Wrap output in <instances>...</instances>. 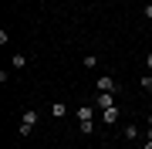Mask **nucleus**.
<instances>
[{"instance_id":"nucleus-1","label":"nucleus","mask_w":152,"mask_h":149,"mask_svg":"<svg viewBox=\"0 0 152 149\" xmlns=\"http://www.w3.org/2000/svg\"><path fill=\"white\" fill-rule=\"evenodd\" d=\"M78 129H81V136H91L95 132V105L91 102L78 105Z\"/></svg>"},{"instance_id":"nucleus-2","label":"nucleus","mask_w":152,"mask_h":149,"mask_svg":"<svg viewBox=\"0 0 152 149\" xmlns=\"http://www.w3.org/2000/svg\"><path fill=\"white\" fill-rule=\"evenodd\" d=\"M34 129H37V109H24V115H20V129H17V132H20V136H31Z\"/></svg>"},{"instance_id":"nucleus-3","label":"nucleus","mask_w":152,"mask_h":149,"mask_svg":"<svg viewBox=\"0 0 152 149\" xmlns=\"http://www.w3.org/2000/svg\"><path fill=\"white\" fill-rule=\"evenodd\" d=\"M91 105H95V109H112V105H115V92H95V98H91Z\"/></svg>"},{"instance_id":"nucleus-4","label":"nucleus","mask_w":152,"mask_h":149,"mask_svg":"<svg viewBox=\"0 0 152 149\" xmlns=\"http://www.w3.org/2000/svg\"><path fill=\"white\" fill-rule=\"evenodd\" d=\"M95 88H98V92H115V95H118V88H122V85L115 81L112 75H102V78L95 81Z\"/></svg>"},{"instance_id":"nucleus-5","label":"nucleus","mask_w":152,"mask_h":149,"mask_svg":"<svg viewBox=\"0 0 152 149\" xmlns=\"http://www.w3.org/2000/svg\"><path fill=\"white\" fill-rule=\"evenodd\" d=\"M122 136L129 139V142H135V139H142V132H139V126H135V122H125V126H122Z\"/></svg>"},{"instance_id":"nucleus-6","label":"nucleus","mask_w":152,"mask_h":149,"mask_svg":"<svg viewBox=\"0 0 152 149\" xmlns=\"http://www.w3.org/2000/svg\"><path fill=\"white\" fill-rule=\"evenodd\" d=\"M118 115H122L118 105H112V109H105V112H102V122H105V126H115V122H118Z\"/></svg>"},{"instance_id":"nucleus-7","label":"nucleus","mask_w":152,"mask_h":149,"mask_svg":"<svg viewBox=\"0 0 152 149\" xmlns=\"http://www.w3.org/2000/svg\"><path fill=\"white\" fill-rule=\"evenodd\" d=\"M10 68H14V71H24V68H27V54H24V51H17V54L10 58Z\"/></svg>"},{"instance_id":"nucleus-8","label":"nucleus","mask_w":152,"mask_h":149,"mask_svg":"<svg viewBox=\"0 0 152 149\" xmlns=\"http://www.w3.org/2000/svg\"><path fill=\"white\" fill-rule=\"evenodd\" d=\"M51 115H54V119H64L68 115V105L64 102H54V105H51Z\"/></svg>"},{"instance_id":"nucleus-9","label":"nucleus","mask_w":152,"mask_h":149,"mask_svg":"<svg viewBox=\"0 0 152 149\" xmlns=\"http://www.w3.org/2000/svg\"><path fill=\"white\" fill-rule=\"evenodd\" d=\"M81 65L88 68V71H95V68H98V54H85V58H81Z\"/></svg>"},{"instance_id":"nucleus-10","label":"nucleus","mask_w":152,"mask_h":149,"mask_svg":"<svg viewBox=\"0 0 152 149\" xmlns=\"http://www.w3.org/2000/svg\"><path fill=\"white\" fill-rule=\"evenodd\" d=\"M142 88H145V92H152V71H145V75H142Z\"/></svg>"},{"instance_id":"nucleus-11","label":"nucleus","mask_w":152,"mask_h":149,"mask_svg":"<svg viewBox=\"0 0 152 149\" xmlns=\"http://www.w3.org/2000/svg\"><path fill=\"white\" fill-rule=\"evenodd\" d=\"M142 14H145V21H149V27H152V0H149L145 7H142Z\"/></svg>"},{"instance_id":"nucleus-12","label":"nucleus","mask_w":152,"mask_h":149,"mask_svg":"<svg viewBox=\"0 0 152 149\" xmlns=\"http://www.w3.org/2000/svg\"><path fill=\"white\" fill-rule=\"evenodd\" d=\"M145 71H152V51L145 54Z\"/></svg>"},{"instance_id":"nucleus-13","label":"nucleus","mask_w":152,"mask_h":149,"mask_svg":"<svg viewBox=\"0 0 152 149\" xmlns=\"http://www.w3.org/2000/svg\"><path fill=\"white\" fill-rule=\"evenodd\" d=\"M142 149H152V139H145V142H142Z\"/></svg>"},{"instance_id":"nucleus-14","label":"nucleus","mask_w":152,"mask_h":149,"mask_svg":"<svg viewBox=\"0 0 152 149\" xmlns=\"http://www.w3.org/2000/svg\"><path fill=\"white\" fill-rule=\"evenodd\" d=\"M145 132H149V139H152V115H149V129H145Z\"/></svg>"}]
</instances>
